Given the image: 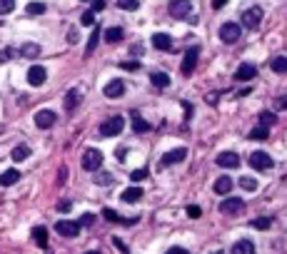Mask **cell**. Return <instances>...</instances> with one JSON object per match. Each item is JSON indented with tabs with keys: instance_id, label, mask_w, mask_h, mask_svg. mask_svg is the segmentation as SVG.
<instances>
[{
	"instance_id": "f1b7e54d",
	"label": "cell",
	"mask_w": 287,
	"mask_h": 254,
	"mask_svg": "<svg viewBox=\"0 0 287 254\" xmlns=\"http://www.w3.org/2000/svg\"><path fill=\"white\" fill-rule=\"evenodd\" d=\"M20 55H23V57H38V55H40V48L35 45V42H28V45H23Z\"/></svg>"
},
{
	"instance_id": "603a6c76",
	"label": "cell",
	"mask_w": 287,
	"mask_h": 254,
	"mask_svg": "<svg viewBox=\"0 0 287 254\" xmlns=\"http://www.w3.org/2000/svg\"><path fill=\"white\" fill-rule=\"evenodd\" d=\"M140 197H143V189L140 187H130V189H125V192L120 195L123 202H138Z\"/></svg>"
},
{
	"instance_id": "681fc988",
	"label": "cell",
	"mask_w": 287,
	"mask_h": 254,
	"mask_svg": "<svg viewBox=\"0 0 287 254\" xmlns=\"http://www.w3.org/2000/svg\"><path fill=\"white\" fill-rule=\"evenodd\" d=\"M225 3H227V0H212V8L220 10V8H225Z\"/></svg>"
},
{
	"instance_id": "816d5d0a",
	"label": "cell",
	"mask_w": 287,
	"mask_h": 254,
	"mask_svg": "<svg viewBox=\"0 0 287 254\" xmlns=\"http://www.w3.org/2000/svg\"><path fill=\"white\" fill-rule=\"evenodd\" d=\"M125 152H127L125 147H120V150H118V160H125Z\"/></svg>"
},
{
	"instance_id": "5b68a950",
	"label": "cell",
	"mask_w": 287,
	"mask_h": 254,
	"mask_svg": "<svg viewBox=\"0 0 287 254\" xmlns=\"http://www.w3.org/2000/svg\"><path fill=\"white\" fill-rule=\"evenodd\" d=\"M250 167H255L257 172H265V169H272V167H275V162H272V157H270L267 152L257 150V152H252V155H250Z\"/></svg>"
},
{
	"instance_id": "277c9868",
	"label": "cell",
	"mask_w": 287,
	"mask_h": 254,
	"mask_svg": "<svg viewBox=\"0 0 287 254\" xmlns=\"http://www.w3.org/2000/svg\"><path fill=\"white\" fill-rule=\"evenodd\" d=\"M167 10H170V15H172L175 20H185V18H190L192 3H190V0H170V3H167Z\"/></svg>"
},
{
	"instance_id": "7bdbcfd3",
	"label": "cell",
	"mask_w": 287,
	"mask_h": 254,
	"mask_svg": "<svg viewBox=\"0 0 287 254\" xmlns=\"http://www.w3.org/2000/svg\"><path fill=\"white\" fill-rule=\"evenodd\" d=\"M217 100H220V92H207V95H205V102H207V105H212V108L217 105Z\"/></svg>"
},
{
	"instance_id": "6da1fadb",
	"label": "cell",
	"mask_w": 287,
	"mask_h": 254,
	"mask_svg": "<svg viewBox=\"0 0 287 254\" xmlns=\"http://www.w3.org/2000/svg\"><path fill=\"white\" fill-rule=\"evenodd\" d=\"M100 167H102V152L95 150V147L85 150V155H82V169L85 172H98Z\"/></svg>"
},
{
	"instance_id": "d4e9b609",
	"label": "cell",
	"mask_w": 287,
	"mask_h": 254,
	"mask_svg": "<svg viewBox=\"0 0 287 254\" xmlns=\"http://www.w3.org/2000/svg\"><path fill=\"white\" fill-rule=\"evenodd\" d=\"M267 137H270V127H265V125L250 130V140H267Z\"/></svg>"
},
{
	"instance_id": "3957f363",
	"label": "cell",
	"mask_w": 287,
	"mask_h": 254,
	"mask_svg": "<svg viewBox=\"0 0 287 254\" xmlns=\"http://www.w3.org/2000/svg\"><path fill=\"white\" fill-rule=\"evenodd\" d=\"M260 23H262V8L260 5H252V8H247L245 13H242V28L257 30Z\"/></svg>"
},
{
	"instance_id": "d6a6232c",
	"label": "cell",
	"mask_w": 287,
	"mask_h": 254,
	"mask_svg": "<svg viewBox=\"0 0 287 254\" xmlns=\"http://www.w3.org/2000/svg\"><path fill=\"white\" fill-rule=\"evenodd\" d=\"M25 10H28V15H42L45 13V3H28Z\"/></svg>"
},
{
	"instance_id": "8d00e7d4",
	"label": "cell",
	"mask_w": 287,
	"mask_h": 254,
	"mask_svg": "<svg viewBox=\"0 0 287 254\" xmlns=\"http://www.w3.org/2000/svg\"><path fill=\"white\" fill-rule=\"evenodd\" d=\"M80 23H82L85 28H93V25H95V13H93V10H87V13H82V18H80Z\"/></svg>"
},
{
	"instance_id": "8fae6325",
	"label": "cell",
	"mask_w": 287,
	"mask_h": 254,
	"mask_svg": "<svg viewBox=\"0 0 287 254\" xmlns=\"http://www.w3.org/2000/svg\"><path fill=\"white\" fill-rule=\"evenodd\" d=\"M55 112L53 110H38L35 112V125L40 127V130H50V127L55 125Z\"/></svg>"
},
{
	"instance_id": "4dcf8cb0",
	"label": "cell",
	"mask_w": 287,
	"mask_h": 254,
	"mask_svg": "<svg viewBox=\"0 0 287 254\" xmlns=\"http://www.w3.org/2000/svg\"><path fill=\"white\" fill-rule=\"evenodd\" d=\"M98 37H100V30L98 28H93V35H90V40H87V50H85V57L90 55L95 48H98Z\"/></svg>"
},
{
	"instance_id": "484cf974",
	"label": "cell",
	"mask_w": 287,
	"mask_h": 254,
	"mask_svg": "<svg viewBox=\"0 0 287 254\" xmlns=\"http://www.w3.org/2000/svg\"><path fill=\"white\" fill-rule=\"evenodd\" d=\"M123 35H125L123 28H107V30H105V40H107V42H120Z\"/></svg>"
},
{
	"instance_id": "7402d4cb",
	"label": "cell",
	"mask_w": 287,
	"mask_h": 254,
	"mask_svg": "<svg viewBox=\"0 0 287 254\" xmlns=\"http://www.w3.org/2000/svg\"><path fill=\"white\" fill-rule=\"evenodd\" d=\"M18 180H20V172H18V169H5V172L0 175V184H3V187H10V184H15Z\"/></svg>"
},
{
	"instance_id": "83f0119b",
	"label": "cell",
	"mask_w": 287,
	"mask_h": 254,
	"mask_svg": "<svg viewBox=\"0 0 287 254\" xmlns=\"http://www.w3.org/2000/svg\"><path fill=\"white\" fill-rule=\"evenodd\" d=\"M28 155H30V147H28V145H18L15 150H13V160H15V162H23Z\"/></svg>"
},
{
	"instance_id": "4fadbf2b",
	"label": "cell",
	"mask_w": 287,
	"mask_h": 254,
	"mask_svg": "<svg viewBox=\"0 0 287 254\" xmlns=\"http://www.w3.org/2000/svg\"><path fill=\"white\" fill-rule=\"evenodd\" d=\"M102 92H105V97H113V100H118V97H123L125 95V82L123 80H110L105 88H102Z\"/></svg>"
},
{
	"instance_id": "f35d334b",
	"label": "cell",
	"mask_w": 287,
	"mask_h": 254,
	"mask_svg": "<svg viewBox=\"0 0 287 254\" xmlns=\"http://www.w3.org/2000/svg\"><path fill=\"white\" fill-rule=\"evenodd\" d=\"M110 182H113V175L110 172H98L95 175V184H110Z\"/></svg>"
},
{
	"instance_id": "ac0fdd59",
	"label": "cell",
	"mask_w": 287,
	"mask_h": 254,
	"mask_svg": "<svg viewBox=\"0 0 287 254\" xmlns=\"http://www.w3.org/2000/svg\"><path fill=\"white\" fill-rule=\"evenodd\" d=\"M150 82L155 85L158 90H165V88H170V75H165V73L155 70V73H150Z\"/></svg>"
},
{
	"instance_id": "cb8c5ba5",
	"label": "cell",
	"mask_w": 287,
	"mask_h": 254,
	"mask_svg": "<svg viewBox=\"0 0 287 254\" xmlns=\"http://www.w3.org/2000/svg\"><path fill=\"white\" fill-rule=\"evenodd\" d=\"M132 127H135V132H140V135L150 130V125L140 117V112H138V110H132Z\"/></svg>"
},
{
	"instance_id": "2e32d148",
	"label": "cell",
	"mask_w": 287,
	"mask_h": 254,
	"mask_svg": "<svg viewBox=\"0 0 287 254\" xmlns=\"http://www.w3.org/2000/svg\"><path fill=\"white\" fill-rule=\"evenodd\" d=\"M152 48H158V50H163V53H172L175 48H172V37L170 35H165V33H155L152 35Z\"/></svg>"
},
{
	"instance_id": "7c38bea8",
	"label": "cell",
	"mask_w": 287,
	"mask_h": 254,
	"mask_svg": "<svg viewBox=\"0 0 287 254\" xmlns=\"http://www.w3.org/2000/svg\"><path fill=\"white\" fill-rule=\"evenodd\" d=\"M215 162H217V167H223V169H235V167H240L237 152H220Z\"/></svg>"
},
{
	"instance_id": "d6986e66",
	"label": "cell",
	"mask_w": 287,
	"mask_h": 254,
	"mask_svg": "<svg viewBox=\"0 0 287 254\" xmlns=\"http://www.w3.org/2000/svg\"><path fill=\"white\" fill-rule=\"evenodd\" d=\"M33 237H35V242H38L40 249H45V252L50 249V247H48V229H45V227H35V229H33Z\"/></svg>"
},
{
	"instance_id": "52a82bcc",
	"label": "cell",
	"mask_w": 287,
	"mask_h": 254,
	"mask_svg": "<svg viewBox=\"0 0 287 254\" xmlns=\"http://www.w3.org/2000/svg\"><path fill=\"white\" fill-rule=\"evenodd\" d=\"M220 212H223V215H230V217L242 215V212H245V202H242L240 197H230V200H225L223 204H220Z\"/></svg>"
},
{
	"instance_id": "7dc6e473",
	"label": "cell",
	"mask_w": 287,
	"mask_h": 254,
	"mask_svg": "<svg viewBox=\"0 0 287 254\" xmlns=\"http://www.w3.org/2000/svg\"><path fill=\"white\" fill-rule=\"evenodd\" d=\"M105 8V0H93V13H100Z\"/></svg>"
},
{
	"instance_id": "9c48e42d",
	"label": "cell",
	"mask_w": 287,
	"mask_h": 254,
	"mask_svg": "<svg viewBox=\"0 0 287 254\" xmlns=\"http://www.w3.org/2000/svg\"><path fill=\"white\" fill-rule=\"evenodd\" d=\"M185 157H187V150H185V147H175V150H170V152H165V155H163L160 167H172V164L183 162Z\"/></svg>"
},
{
	"instance_id": "ffe728a7",
	"label": "cell",
	"mask_w": 287,
	"mask_h": 254,
	"mask_svg": "<svg viewBox=\"0 0 287 254\" xmlns=\"http://www.w3.org/2000/svg\"><path fill=\"white\" fill-rule=\"evenodd\" d=\"M78 105H80V90H70L68 95H65V110L73 112Z\"/></svg>"
},
{
	"instance_id": "60d3db41",
	"label": "cell",
	"mask_w": 287,
	"mask_h": 254,
	"mask_svg": "<svg viewBox=\"0 0 287 254\" xmlns=\"http://www.w3.org/2000/svg\"><path fill=\"white\" fill-rule=\"evenodd\" d=\"M200 215H203V209L197 207V204H190V207H187V217H190V219H200Z\"/></svg>"
},
{
	"instance_id": "4316f807",
	"label": "cell",
	"mask_w": 287,
	"mask_h": 254,
	"mask_svg": "<svg viewBox=\"0 0 287 254\" xmlns=\"http://www.w3.org/2000/svg\"><path fill=\"white\" fill-rule=\"evenodd\" d=\"M240 187L245 189V192H250V195H252V192H257V187H260V184H257V180H255V177H242V180H240Z\"/></svg>"
},
{
	"instance_id": "f6af8a7d",
	"label": "cell",
	"mask_w": 287,
	"mask_h": 254,
	"mask_svg": "<svg viewBox=\"0 0 287 254\" xmlns=\"http://www.w3.org/2000/svg\"><path fill=\"white\" fill-rule=\"evenodd\" d=\"M70 209H73V204H70V202H60V204H58V212H62V215H68Z\"/></svg>"
},
{
	"instance_id": "44dd1931",
	"label": "cell",
	"mask_w": 287,
	"mask_h": 254,
	"mask_svg": "<svg viewBox=\"0 0 287 254\" xmlns=\"http://www.w3.org/2000/svg\"><path fill=\"white\" fill-rule=\"evenodd\" d=\"M230 252H232V254H252V252H255V244H252L250 239H240Z\"/></svg>"
},
{
	"instance_id": "ba28073f",
	"label": "cell",
	"mask_w": 287,
	"mask_h": 254,
	"mask_svg": "<svg viewBox=\"0 0 287 254\" xmlns=\"http://www.w3.org/2000/svg\"><path fill=\"white\" fill-rule=\"evenodd\" d=\"M55 232H58V235L60 237H78L80 235V224L78 222H70V219H60L58 224H55Z\"/></svg>"
},
{
	"instance_id": "d590c367",
	"label": "cell",
	"mask_w": 287,
	"mask_h": 254,
	"mask_svg": "<svg viewBox=\"0 0 287 254\" xmlns=\"http://www.w3.org/2000/svg\"><path fill=\"white\" fill-rule=\"evenodd\" d=\"M147 175H150V169H147V167H140V169H135V172L130 175V180H132V182H143Z\"/></svg>"
},
{
	"instance_id": "f907efd6",
	"label": "cell",
	"mask_w": 287,
	"mask_h": 254,
	"mask_svg": "<svg viewBox=\"0 0 287 254\" xmlns=\"http://www.w3.org/2000/svg\"><path fill=\"white\" fill-rule=\"evenodd\" d=\"M113 242H115V247H118V249H120V252H127V247H125V244H123V239H118V237H115V239H113Z\"/></svg>"
},
{
	"instance_id": "30bf717a",
	"label": "cell",
	"mask_w": 287,
	"mask_h": 254,
	"mask_svg": "<svg viewBox=\"0 0 287 254\" xmlns=\"http://www.w3.org/2000/svg\"><path fill=\"white\" fill-rule=\"evenodd\" d=\"M48 80V70L42 68V65H33L28 70V82H30V88H40L42 82Z\"/></svg>"
},
{
	"instance_id": "f546056e",
	"label": "cell",
	"mask_w": 287,
	"mask_h": 254,
	"mask_svg": "<svg viewBox=\"0 0 287 254\" xmlns=\"http://www.w3.org/2000/svg\"><path fill=\"white\" fill-rule=\"evenodd\" d=\"M275 122H277L275 112H270V110H265V112H260V125H265V127H272Z\"/></svg>"
},
{
	"instance_id": "e0dca14e",
	"label": "cell",
	"mask_w": 287,
	"mask_h": 254,
	"mask_svg": "<svg viewBox=\"0 0 287 254\" xmlns=\"http://www.w3.org/2000/svg\"><path fill=\"white\" fill-rule=\"evenodd\" d=\"M232 187H235V184H232V177H230V175H223V177L215 180V187H212V189H215L217 195H230Z\"/></svg>"
},
{
	"instance_id": "b9f144b4",
	"label": "cell",
	"mask_w": 287,
	"mask_h": 254,
	"mask_svg": "<svg viewBox=\"0 0 287 254\" xmlns=\"http://www.w3.org/2000/svg\"><path fill=\"white\" fill-rule=\"evenodd\" d=\"M80 227H90V224H95V215H90V212H87V215H82L80 217V222H78Z\"/></svg>"
},
{
	"instance_id": "5bb4252c",
	"label": "cell",
	"mask_w": 287,
	"mask_h": 254,
	"mask_svg": "<svg viewBox=\"0 0 287 254\" xmlns=\"http://www.w3.org/2000/svg\"><path fill=\"white\" fill-rule=\"evenodd\" d=\"M197 55H200V50L197 48H190L185 53V60H183V75H192L195 68H197Z\"/></svg>"
},
{
	"instance_id": "ab89813d",
	"label": "cell",
	"mask_w": 287,
	"mask_h": 254,
	"mask_svg": "<svg viewBox=\"0 0 287 254\" xmlns=\"http://www.w3.org/2000/svg\"><path fill=\"white\" fill-rule=\"evenodd\" d=\"M272 70H275V73H280V75H282V73H285V70H287V60H285V57H277V60H275V62H272Z\"/></svg>"
},
{
	"instance_id": "c3c4849f",
	"label": "cell",
	"mask_w": 287,
	"mask_h": 254,
	"mask_svg": "<svg viewBox=\"0 0 287 254\" xmlns=\"http://www.w3.org/2000/svg\"><path fill=\"white\" fill-rule=\"evenodd\" d=\"M167 254H190V252H187L185 247H170V252H167Z\"/></svg>"
},
{
	"instance_id": "e575fe53",
	"label": "cell",
	"mask_w": 287,
	"mask_h": 254,
	"mask_svg": "<svg viewBox=\"0 0 287 254\" xmlns=\"http://www.w3.org/2000/svg\"><path fill=\"white\" fill-rule=\"evenodd\" d=\"M118 8H123V10H138L140 8V3H138V0H118Z\"/></svg>"
},
{
	"instance_id": "8992f818",
	"label": "cell",
	"mask_w": 287,
	"mask_h": 254,
	"mask_svg": "<svg viewBox=\"0 0 287 254\" xmlns=\"http://www.w3.org/2000/svg\"><path fill=\"white\" fill-rule=\"evenodd\" d=\"M240 35H242V28L237 23H223V25H220V40L227 42V45H230V42H237Z\"/></svg>"
},
{
	"instance_id": "74e56055",
	"label": "cell",
	"mask_w": 287,
	"mask_h": 254,
	"mask_svg": "<svg viewBox=\"0 0 287 254\" xmlns=\"http://www.w3.org/2000/svg\"><path fill=\"white\" fill-rule=\"evenodd\" d=\"M15 8V0H0V15H8Z\"/></svg>"
},
{
	"instance_id": "836d02e7",
	"label": "cell",
	"mask_w": 287,
	"mask_h": 254,
	"mask_svg": "<svg viewBox=\"0 0 287 254\" xmlns=\"http://www.w3.org/2000/svg\"><path fill=\"white\" fill-rule=\"evenodd\" d=\"M120 68H123V70H127V73H138L143 65H140L138 60H125V62H120Z\"/></svg>"
},
{
	"instance_id": "bcb514c9",
	"label": "cell",
	"mask_w": 287,
	"mask_h": 254,
	"mask_svg": "<svg viewBox=\"0 0 287 254\" xmlns=\"http://www.w3.org/2000/svg\"><path fill=\"white\" fill-rule=\"evenodd\" d=\"M183 108H185V120H190L192 112H195V110H192V102H183Z\"/></svg>"
},
{
	"instance_id": "9a60e30c",
	"label": "cell",
	"mask_w": 287,
	"mask_h": 254,
	"mask_svg": "<svg viewBox=\"0 0 287 254\" xmlns=\"http://www.w3.org/2000/svg\"><path fill=\"white\" fill-rule=\"evenodd\" d=\"M255 75H257V68L250 65V62H242V65L235 70V80H237V82H250Z\"/></svg>"
},
{
	"instance_id": "7a4b0ae2",
	"label": "cell",
	"mask_w": 287,
	"mask_h": 254,
	"mask_svg": "<svg viewBox=\"0 0 287 254\" xmlns=\"http://www.w3.org/2000/svg\"><path fill=\"white\" fill-rule=\"evenodd\" d=\"M123 127H125V120L120 115H115V117H110L100 125V135L102 137H118L123 132Z\"/></svg>"
},
{
	"instance_id": "ee69618b",
	"label": "cell",
	"mask_w": 287,
	"mask_h": 254,
	"mask_svg": "<svg viewBox=\"0 0 287 254\" xmlns=\"http://www.w3.org/2000/svg\"><path fill=\"white\" fill-rule=\"evenodd\" d=\"M65 40L70 42V45H75V42L80 40V35H78V30H68V35H65Z\"/></svg>"
},
{
	"instance_id": "1f68e13d",
	"label": "cell",
	"mask_w": 287,
	"mask_h": 254,
	"mask_svg": "<svg viewBox=\"0 0 287 254\" xmlns=\"http://www.w3.org/2000/svg\"><path fill=\"white\" fill-rule=\"evenodd\" d=\"M250 227H255V229H270L272 227V219L270 217H260V219H252Z\"/></svg>"
}]
</instances>
